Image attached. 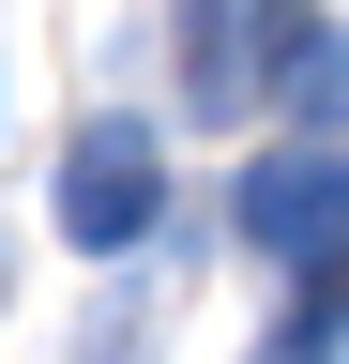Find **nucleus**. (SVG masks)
<instances>
[{
    "label": "nucleus",
    "mask_w": 349,
    "mask_h": 364,
    "mask_svg": "<svg viewBox=\"0 0 349 364\" xmlns=\"http://www.w3.org/2000/svg\"><path fill=\"white\" fill-rule=\"evenodd\" d=\"M61 228H76L92 258H122V243L152 228V136H137V122H92V136L61 152Z\"/></svg>",
    "instance_id": "1"
},
{
    "label": "nucleus",
    "mask_w": 349,
    "mask_h": 364,
    "mask_svg": "<svg viewBox=\"0 0 349 364\" xmlns=\"http://www.w3.org/2000/svg\"><path fill=\"white\" fill-rule=\"evenodd\" d=\"M274 76H319V31H304V0H243V16H198V107L243 122V91Z\"/></svg>",
    "instance_id": "2"
},
{
    "label": "nucleus",
    "mask_w": 349,
    "mask_h": 364,
    "mask_svg": "<svg viewBox=\"0 0 349 364\" xmlns=\"http://www.w3.org/2000/svg\"><path fill=\"white\" fill-rule=\"evenodd\" d=\"M243 243H258V258L349 243V152H274V167H243Z\"/></svg>",
    "instance_id": "3"
},
{
    "label": "nucleus",
    "mask_w": 349,
    "mask_h": 364,
    "mask_svg": "<svg viewBox=\"0 0 349 364\" xmlns=\"http://www.w3.org/2000/svg\"><path fill=\"white\" fill-rule=\"evenodd\" d=\"M304 107H349V46H319V76H304Z\"/></svg>",
    "instance_id": "4"
}]
</instances>
